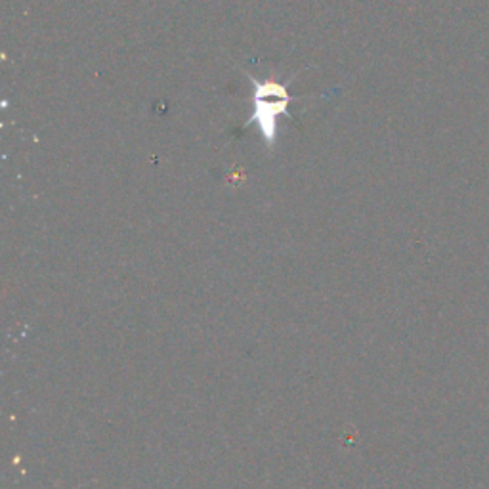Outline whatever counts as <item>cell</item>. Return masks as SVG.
<instances>
[{
  "mask_svg": "<svg viewBox=\"0 0 489 489\" xmlns=\"http://www.w3.org/2000/svg\"><path fill=\"white\" fill-rule=\"evenodd\" d=\"M253 82V113L244 127L254 125L264 138L268 148H273L279 138V120L287 117L289 106L292 103L294 96L289 92V86L270 81H256L249 77Z\"/></svg>",
  "mask_w": 489,
  "mask_h": 489,
  "instance_id": "cell-1",
  "label": "cell"
}]
</instances>
